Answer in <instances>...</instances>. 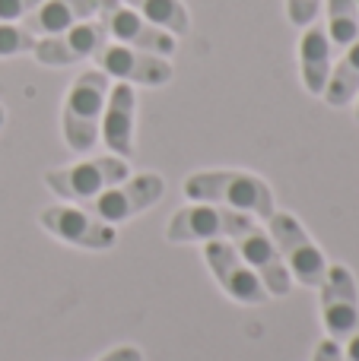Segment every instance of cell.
<instances>
[{"label":"cell","mask_w":359,"mask_h":361,"mask_svg":"<svg viewBox=\"0 0 359 361\" xmlns=\"http://www.w3.org/2000/svg\"><path fill=\"white\" fill-rule=\"evenodd\" d=\"M184 197L191 203H213L226 209L245 212V216L271 219L273 216V190L264 178L239 169H220V171H194L184 180Z\"/></svg>","instance_id":"obj_1"},{"label":"cell","mask_w":359,"mask_h":361,"mask_svg":"<svg viewBox=\"0 0 359 361\" xmlns=\"http://www.w3.org/2000/svg\"><path fill=\"white\" fill-rule=\"evenodd\" d=\"M108 89H112V80L102 70H83L70 82L61 124H64V143L76 156L93 152V146L99 143V124L108 102Z\"/></svg>","instance_id":"obj_2"},{"label":"cell","mask_w":359,"mask_h":361,"mask_svg":"<svg viewBox=\"0 0 359 361\" xmlns=\"http://www.w3.org/2000/svg\"><path fill=\"white\" fill-rule=\"evenodd\" d=\"M267 235L273 238L280 257H283L290 276L305 288H318L328 273V260H324L322 247L312 241V235L302 228L296 216L283 209H273V216L267 219Z\"/></svg>","instance_id":"obj_3"},{"label":"cell","mask_w":359,"mask_h":361,"mask_svg":"<svg viewBox=\"0 0 359 361\" xmlns=\"http://www.w3.org/2000/svg\"><path fill=\"white\" fill-rule=\"evenodd\" d=\"M252 225H258L245 212L226 209V206L213 203H191L184 209H178L169 219L165 238L172 244H207V241H233L242 231H248Z\"/></svg>","instance_id":"obj_4"},{"label":"cell","mask_w":359,"mask_h":361,"mask_svg":"<svg viewBox=\"0 0 359 361\" xmlns=\"http://www.w3.org/2000/svg\"><path fill=\"white\" fill-rule=\"evenodd\" d=\"M131 175V165L118 156H99L86 159V162L67 165V169H51L45 171V184L57 193V197L70 200V203H93L99 193H105L108 187L121 184Z\"/></svg>","instance_id":"obj_5"},{"label":"cell","mask_w":359,"mask_h":361,"mask_svg":"<svg viewBox=\"0 0 359 361\" xmlns=\"http://www.w3.org/2000/svg\"><path fill=\"white\" fill-rule=\"evenodd\" d=\"M163 197H165L163 175L143 171V175H127L121 184L108 187V190L99 193L93 203H86V209L95 212L102 222L118 225V222H127V219L140 216V212H146Z\"/></svg>","instance_id":"obj_6"},{"label":"cell","mask_w":359,"mask_h":361,"mask_svg":"<svg viewBox=\"0 0 359 361\" xmlns=\"http://www.w3.org/2000/svg\"><path fill=\"white\" fill-rule=\"evenodd\" d=\"M38 222L48 235H54L57 241L70 244V247L112 250L118 241L114 225L102 222L95 212L80 209V206H48V209L38 212Z\"/></svg>","instance_id":"obj_7"},{"label":"cell","mask_w":359,"mask_h":361,"mask_svg":"<svg viewBox=\"0 0 359 361\" xmlns=\"http://www.w3.org/2000/svg\"><path fill=\"white\" fill-rule=\"evenodd\" d=\"M322 324L328 339L334 343H347V336L359 326V288L356 279L343 263H328L322 286Z\"/></svg>","instance_id":"obj_8"},{"label":"cell","mask_w":359,"mask_h":361,"mask_svg":"<svg viewBox=\"0 0 359 361\" xmlns=\"http://www.w3.org/2000/svg\"><path fill=\"white\" fill-rule=\"evenodd\" d=\"M93 61L99 63V70L108 80L131 82V86H165L172 80V73H175L169 57L127 48V44H118V42H105Z\"/></svg>","instance_id":"obj_9"},{"label":"cell","mask_w":359,"mask_h":361,"mask_svg":"<svg viewBox=\"0 0 359 361\" xmlns=\"http://www.w3.org/2000/svg\"><path fill=\"white\" fill-rule=\"evenodd\" d=\"M204 260H207L210 273L216 276L220 288L239 305H264L271 295L261 286L258 273L239 257L233 241H207L204 244Z\"/></svg>","instance_id":"obj_10"},{"label":"cell","mask_w":359,"mask_h":361,"mask_svg":"<svg viewBox=\"0 0 359 361\" xmlns=\"http://www.w3.org/2000/svg\"><path fill=\"white\" fill-rule=\"evenodd\" d=\"M105 42H108L105 25L99 19H86V23L73 25L67 32L38 38L35 48H32V57L42 67H73L80 61H93Z\"/></svg>","instance_id":"obj_11"},{"label":"cell","mask_w":359,"mask_h":361,"mask_svg":"<svg viewBox=\"0 0 359 361\" xmlns=\"http://www.w3.org/2000/svg\"><path fill=\"white\" fill-rule=\"evenodd\" d=\"M99 23L105 25L108 42L127 44V48L150 51V54H159V57H172L175 54V48H178L175 35H169L165 29L153 25L150 19H143L137 10H131V6H124V4L102 10Z\"/></svg>","instance_id":"obj_12"},{"label":"cell","mask_w":359,"mask_h":361,"mask_svg":"<svg viewBox=\"0 0 359 361\" xmlns=\"http://www.w3.org/2000/svg\"><path fill=\"white\" fill-rule=\"evenodd\" d=\"M233 244H235V250H239L242 260L258 273L261 286L267 288L271 298H286V295H290L293 276H290V269H286L277 244H273V238L267 235V231H261L258 225H252V228L242 231L239 238H233Z\"/></svg>","instance_id":"obj_13"},{"label":"cell","mask_w":359,"mask_h":361,"mask_svg":"<svg viewBox=\"0 0 359 361\" xmlns=\"http://www.w3.org/2000/svg\"><path fill=\"white\" fill-rule=\"evenodd\" d=\"M134 124H137V92L131 82H114L102 111L99 140L118 159H134Z\"/></svg>","instance_id":"obj_14"},{"label":"cell","mask_w":359,"mask_h":361,"mask_svg":"<svg viewBox=\"0 0 359 361\" xmlns=\"http://www.w3.org/2000/svg\"><path fill=\"white\" fill-rule=\"evenodd\" d=\"M99 0H42L29 16L23 19V29L32 32L35 38L57 35L73 25L86 23V19L99 16Z\"/></svg>","instance_id":"obj_15"},{"label":"cell","mask_w":359,"mask_h":361,"mask_svg":"<svg viewBox=\"0 0 359 361\" xmlns=\"http://www.w3.org/2000/svg\"><path fill=\"white\" fill-rule=\"evenodd\" d=\"M331 67H334V48L324 32V25L312 23L302 29L299 38V73H302V86L309 95H322L328 86Z\"/></svg>","instance_id":"obj_16"},{"label":"cell","mask_w":359,"mask_h":361,"mask_svg":"<svg viewBox=\"0 0 359 361\" xmlns=\"http://www.w3.org/2000/svg\"><path fill=\"white\" fill-rule=\"evenodd\" d=\"M356 95H359V38L350 48H343L341 61L331 67L328 86H324L322 99L331 108H347L350 102H356Z\"/></svg>","instance_id":"obj_17"},{"label":"cell","mask_w":359,"mask_h":361,"mask_svg":"<svg viewBox=\"0 0 359 361\" xmlns=\"http://www.w3.org/2000/svg\"><path fill=\"white\" fill-rule=\"evenodd\" d=\"M124 6L137 10L143 19H150L153 25L165 29L169 35H188L191 32V16H188V6L182 0H121Z\"/></svg>","instance_id":"obj_18"},{"label":"cell","mask_w":359,"mask_h":361,"mask_svg":"<svg viewBox=\"0 0 359 361\" xmlns=\"http://www.w3.org/2000/svg\"><path fill=\"white\" fill-rule=\"evenodd\" d=\"M331 48L343 51L359 38V0H328V25Z\"/></svg>","instance_id":"obj_19"},{"label":"cell","mask_w":359,"mask_h":361,"mask_svg":"<svg viewBox=\"0 0 359 361\" xmlns=\"http://www.w3.org/2000/svg\"><path fill=\"white\" fill-rule=\"evenodd\" d=\"M38 38L23 29V23H0V57L32 54Z\"/></svg>","instance_id":"obj_20"},{"label":"cell","mask_w":359,"mask_h":361,"mask_svg":"<svg viewBox=\"0 0 359 361\" xmlns=\"http://www.w3.org/2000/svg\"><path fill=\"white\" fill-rule=\"evenodd\" d=\"M318 10H322V0H286V16L296 29H305L318 19Z\"/></svg>","instance_id":"obj_21"},{"label":"cell","mask_w":359,"mask_h":361,"mask_svg":"<svg viewBox=\"0 0 359 361\" xmlns=\"http://www.w3.org/2000/svg\"><path fill=\"white\" fill-rule=\"evenodd\" d=\"M42 0H0V23H23Z\"/></svg>","instance_id":"obj_22"},{"label":"cell","mask_w":359,"mask_h":361,"mask_svg":"<svg viewBox=\"0 0 359 361\" xmlns=\"http://www.w3.org/2000/svg\"><path fill=\"white\" fill-rule=\"evenodd\" d=\"M312 361H343V345L334 343V339H322V343L315 345Z\"/></svg>","instance_id":"obj_23"},{"label":"cell","mask_w":359,"mask_h":361,"mask_svg":"<svg viewBox=\"0 0 359 361\" xmlns=\"http://www.w3.org/2000/svg\"><path fill=\"white\" fill-rule=\"evenodd\" d=\"M99 361H143V352L137 345H118V349L105 352Z\"/></svg>","instance_id":"obj_24"},{"label":"cell","mask_w":359,"mask_h":361,"mask_svg":"<svg viewBox=\"0 0 359 361\" xmlns=\"http://www.w3.org/2000/svg\"><path fill=\"white\" fill-rule=\"evenodd\" d=\"M343 361H359V326L347 336V343H343Z\"/></svg>","instance_id":"obj_25"},{"label":"cell","mask_w":359,"mask_h":361,"mask_svg":"<svg viewBox=\"0 0 359 361\" xmlns=\"http://www.w3.org/2000/svg\"><path fill=\"white\" fill-rule=\"evenodd\" d=\"M121 4V0H99V6H102V10H108V6H118ZM99 10V13H102Z\"/></svg>","instance_id":"obj_26"},{"label":"cell","mask_w":359,"mask_h":361,"mask_svg":"<svg viewBox=\"0 0 359 361\" xmlns=\"http://www.w3.org/2000/svg\"><path fill=\"white\" fill-rule=\"evenodd\" d=\"M4 121H6V111H4V105H0V127H4Z\"/></svg>","instance_id":"obj_27"},{"label":"cell","mask_w":359,"mask_h":361,"mask_svg":"<svg viewBox=\"0 0 359 361\" xmlns=\"http://www.w3.org/2000/svg\"><path fill=\"white\" fill-rule=\"evenodd\" d=\"M356 121H359V95H356Z\"/></svg>","instance_id":"obj_28"}]
</instances>
